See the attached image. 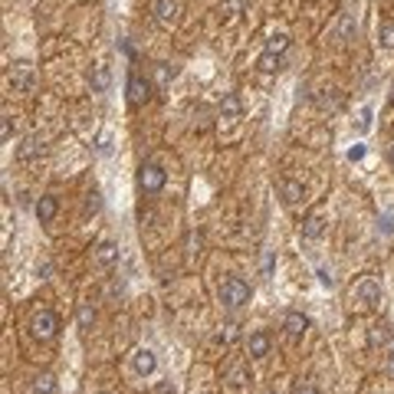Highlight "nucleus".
Instances as JSON below:
<instances>
[{
	"mask_svg": "<svg viewBox=\"0 0 394 394\" xmlns=\"http://www.w3.org/2000/svg\"><path fill=\"white\" fill-rule=\"evenodd\" d=\"M221 302L227 309H240V306H246L250 302V296H253V289H250V283L246 280H240V276H227L221 283Z\"/></svg>",
	"mask_w": 394,
	"mask_h": 394,
	"instance_id": "1",
	"label": "nucleus"
},
{
	"mask_svg": "<svg viewBox=\"0 0 394 394\" xmlns=\"http://www.w3.org/2000/svg\"><path fill=\"white\" fill-rule=\"evenodd\" d=\"M352 296H355V302H361L365 309H378L382 306V283H378L375 276H361L355 283V289H352Z\"/></svg>",
	"mask_w": 394,
	"mask_h": 394,
	"instance_id": "2",
	"label": "nucleus"
},
{
	"mask_svg": "<svg viewBox=\"0 0 394 394\" xmlns=\"http://www.w3.org/2000/svg\"><path fill=\"white\" fill-rule=\"evenodd\" d=\"M164 181H168V174H164V168L155 164V161H145V164L138 168V187H142L145 194H158L161 187H164Z\"/></svg>",
	"mask_w": 394,
	"mask_h": 394,
	"instance_id": "3",
	"label": "nucleus"
},
{
	"mask_svg": "<svg viewBox=\"0 0 394 394\" xmlns=\"http://www.w3.org/2000/svg\"><path fill=\"white\" fill-rule=\"evenodd\" d=\"M30 329H33V335H37L40 342H49V339H56V332H60V316L49 312V309H40L37 316L30 319Z\"/></svg>",
	"mask_w": 394,
	"mask_h": 394,
	"instance_id": "4",
	"label": "nucleus"
},
{
	"mask_svg": "<svg viewBox=\"0 0 394 394\" xmlns=\"http://www.w3.org/2000/svg\"><path fill=\"white\" fill-rule=\"evenodd\" d=\"M151 13H155V24L174 26L178 17H181V0H155V3H151Z\"/></svg>",
	"mask_w": 394,
	"mask_h": 394,
	"instance_id": "5",
	"label": "nucleus"
},
{
	"mask_svg": "<svg viewBox=\"0 0 394 394\" xmlns=\"http://www.w3.org/2000/svg\"><path fill=\"white\" fill-rule=\"evenodd\" d=\"M148 98H151V83H148L145 76L132 73V76H128V102L138 109V105H145Z\"/></svg>",
	"mask_w": 394,
	"mask_h": 394,
	"instance_id": "6",
	"label": "nucleus"
},
{
	"mask_svg": "<svg viewBox=\"0 0 394 394\" xmlns=\"http://www.w3.org/2000/svg\"><path fill=\"white\" fill-rule=\"evenodd\" d=\"M10 86L17 89V92H30V89H33V66H30L26 60L13 62V69H10Z\"/></svg>",
	"mask_w": 394,
	"mask_h": 394,
	"instance_id": "7",
	"label": "nucleus"
},
{
	"mask_svg": "<svg viewBox=\"0 0 394 394\" xmlns=\"http://www.w3.org/2000/svg\"><path fill=\"white\" fill-rule=\"evenodd\" d=\"M132 368H135V375L148 378V375H155V368H158V358H155L151 348H138L135 355H132Z\"/></svg>",
	"mask_w": 394,
	"mask_h": 394,
	"instance_id": "8",
	"label": "nucleus"
},
{
	"mask_svg": "<svg viewBox=\"0 0 394 394\" xmlns=\"http://www.w3.org/2000/svg\"><path fill=\"white\" fill-rule=\"evenodd\" d=\"M270 332H263V329H257V332H250V339H246V352H250V358H266L270 355Z\"/></svg>",
	"mask_w": 394,
	"mask_h": 394,
	"instance_id": "9",
	"label": "nucleus"
},
{
	"mask_svg": "<svg viewBox=\"0 0 394 394\" xmlns=\"http://www.w3.org/2000/svg\"><path fill=\"white\" fill-rule=\"evenodd\" d=\"M283 329L289 339H302V335L309 332V316H302V312H286Z\"/></svg>",
	"mask_w": 394,
	"mask_h": 394,
	"instance_id": "10",
	"label": "nucleus"
},
{
	"mask_svg": "<svg viewBox=\"0 0 394 394\" xmlns=\"http://www.w3.org/2000/svg\"><path fill=\"white\" fill-rule=\"evenodd\" d=\"M280 197H283V204H299L302 197H306V187H302V181H293V178H286V181H280Z\"/></svg>",
	"mask_w": 394,
	"mask_h": 394,
	"instance_id": "11",
	"label": "nucleus"
},
{
	"mask_svg": "<svg viewBox=\"0 0 394 394\" xmlns=\"http://www.w3.org/2000/svg\"><path fill=\"white\" fill-rule=\"evenodd\" d=\"M221 119H227V122H237L240 119V112H243V102H240V96L237 92H227V96L221 98Z\"/></svg>",
	"mask_w": 394,
	"mask_h": 394,
	"instance_id": "12",
	"label": "nucleus"
},
{
	"mask_svg": "<svg viewBox=\"0 0 394 394\" xmlns=\"http://www.w3.org/2000/svg\"><path fill=\"white\" fill-rule=\"evenodd\" d=\"M56 214H60V200H56L53 194H43V197H40V200H37V217H40V223H49L53 217H56Z\"/></svg>",
	"mask_w": 394,
	"mask_h": 394,
	"instance_id": "13",
	"label": "nucleus"
},
{
	"mask_svg": "<svg viewBox=\"0 0 394 394\" xmlns=\"http://www.w3.org/2000/svg\"><path fill=\"white\" fill-rule=\"evenodd\" d=\"M89 83H92V92H105L109 83H112L109 66H105V62H96V66H92V73H89Z\"/></svg>",
	"mask_w": 394,
	"mask_h": 394,
	"instance_id": "14",
	"label": "nucleus"
},
{
	"mask_svg": "<svg viewBox=\"0 0 394 394\" xmlns=\"http://www.w3.org/2000/svg\"><path fill=\"white\" fill-rule=\"evenodd\" d=\"M96 259L102 266H115L119 263V243H112V240H102L96 246Z\"/></svg>",
	"mask_w": 394,
	"mask_h": 394,
	"instance_id": "15",
	"label": "nucleus"
},
{
	"mask_svg": "<svg viewBox=\"0 0 394 394\" xmlns=\"http://www.w3.org/2000/svg\"><path fill=\"white\" fill-rule=\"evenodd\" d=\"M322 234H325V217L322 214H309L306 223H302V237L306 240H319Z\"/></svg>",
	"mask_w": 394,
	"mask_h": 394,
	"instance_id": "16",
	"label": "nucleus"
},
{
	"mask_svg": "<svg viewBox=\"0 0 394 394\" xmlns=\"http://www.w3.org/2000/svg\"><path fill=\"white\" fill-rule=\"evenodd\" d=\"M257 66H259V73H276V69H283V56H276V53H266V49H263Z\"/></svg>",
	"mask_w": 394,
	"mask_h": 394,
	"instance_id": "17",
	"label": "nucleus"
},
{
	"mask_svg": "<svg viewBox=\"0 0 394 394\" xmlns=\"http://www.w3.org/2000/svg\"><path fill=\"white\" fill-rule=\"evenodd\" d=\"M174 76H178V66H174V62H158V66H155V83H158V86H171Z\"/></svg>",
	"mask_w": 394,
	"mask_h": 394,
	"instance_id": "18",
	"label": "nucleus"
},
{
	"mask_svg": "<svg viewBox=\"0 0 394 394\" xmlns=\"http://www.w3.org/2000/svg\"><path fill=\"white\" fill-rule=\"evenodd\" d=\"M76 322H79V329H83V332H89V329L96 325V309L89 306V302H83V306L76 309Z\"/></svg>",
	"mask_w": 394,
	"mask_h": 394,
	"instance_id": "19",
	"label": "nucleus"
},
{
	"mask_svg": "<svg viewBox=\"0 0 394 394\" xmlns=\"http://www.w3.org/2000/svg\"><path fill=\"white\" fill-rule=\"evenodd\" d=\"M368 342H371V345H384V342H391V325H388V322H378V325H371Z\"/></svg>",
	"mask_w": 394,
	"mask_h": 394,
	"instance_id": "20",
	"label": "nucleus"
},
{
	"mask_svg": "<svg viewBox=\"0 0 394 394\" xmlns=\"http://www.w3.org/2000/svg\"><path fill=\"white\" fill-rule=\"evenodd\" d=\"M223 382L230 384L234 391H243L246 384H250V378H246V371H243V368H230V371H227V378H223Z\"/></svg>",
	"mask_w": 394,
	"mask_h": 394,
	"instance_id": "21",
	"label": "nucleus"
},
{
	"mask_svg": "<svg viewBox=\"0 0 394 394\" xmlns=\"http://www.w3.org/2000/svg\"><path fill=\"white\" fill-rule=\"evenodd\" d=\"M286 49H289V37H286V33H273V37L266 40V53H276V56H283Z\"/></svg>",
	"mask_w": 394,
	"mask_h": 394,
	"instance_id": "22",
	"label": "nucleus"
},
{
	"mask_svg": "<svg viewBox=\"0 0 394 394\" xmlns=\"http://www.w3.org/2000/svg\"><path fill=\"white\" fill-rule=\"evenodd\" d=\"M33 394H56V378H53V375H37Z\"/></svg>",
	"mask_w": 394,
	"mask_h": 394,
	"instance_id": "23",
	"label": "nucleus"
},
{
	"mask_svg": "<svg viewBox=\"0 0 394 394\" xmlns=\"http://www.w3.org/2000/svg\"><path fill=\"white\" fill-rule=\"evenodd\" d=\"M378 43H382L384 49H394V20H384V24L378 26Z\"/></svg>",
	"mask_w": 394,
	"mask_h": 394,
	"instance_id": "24",
	"label": "nucleus"
},
{
	"mask_svg": "<svg viewBox=\"0 0 394 394\" xmlns=\"http://www.w3.org/2000/svg\"><path fill=\"white\" fill-rule=\"evenodd\" d=\"M243 10H246V0H221V13L223 17H230V20L240 17Z\"/></svg>",
	"mask_w": 394,
	"mask_h": 394,
	"instance_id": "25",
	"label": "nucleus"
},
{
	"mask_svg": "<svg viewBox=\"0 0 394 394\" xmlns=\"http://www.w3.org/2000/svg\"><path fill=\"white\" fill-rule=\"evenodd\" d=\"M237 335H240V329H237L234 322H227V325H221V332H217V342L230 345V342H237Z\"/></svg>",
	"mask_w": 394,
	"mask_h": 394,
	"instance_id": "26",
	"label": "nucleus"
},
{
	"mask_svg": "<svg viewBox=\"0 0 394 394\" xmlns=\"http://www.w3.org/2000/svg\"><path fill=\"white\" fill-rule=\"evenodd\" d=\"M355 33H358V26H355V20H352V13H342V40L345 43H352Z\"/></svg>",
	"mask_w": 394,
	"mask_h": 394,
	"instance_id": "27",
	"label": "nucleus"
},
{
	"mask_svg": "<svg viewBox=\"0 0 394 394\" xmlns=\"http://www.w3.org/2000/svg\"><path fill=\"white\" fill-rule=\"evenodd\" d=\"M37 151H43V145H40L37 138H26V145L20 148V151H17V158H20V161H26V158H33Z\"/></svg>",
	"mask_w": 394,
	"mask_h": 394,
	"instance_id": "28",
	"label": "nucleus"
},
{
	"mask_svg": "<svg viewBox=\"0 0 394 394\" xmlns=\"http://www.w3.org/2000/svg\"><path fill=\"white\" fill-rule=\"evenodd\" d=\"M316 102H319V109H335L342 102V96H339V89H332V96H319Z\"/></svg>",
	"mask_w": 394,
	"mask_h": 394,
	"instance_id": "29",
	"label": "nucleus"
},
{
	"mask_svg": "<svg viewBox=\"0 0 394 394\" xmlns=\"http://www.w3.org/2000/svg\"><path fill=\"white\" fill-rule=\"evenodd\" d=\"M0 138H3V145L13 138V119H10V115H3V119H0Z\"/></svg>",
	"mask_w": 394,
	"mask_h": 394,
	"instance_id": "30",
	"label": "nucleus"
},
{
	"mask_svg": "<svg viewBox=\"0 0 394 394\" xmlns=\"http://www.w3.org/2000/svg\"><path fill=\"white\" fill-rule=\"evenodd\" d=\"M98 207H102V200H98V194H96V191H92V194L86 197V214H96Z\"/></svg>",
	"mask_w": 394,
	"mask_h": 394,
	"instance_id": "31",
	"label": "nucleus"
},
{
	"mask_svg": "<svg viewBox=\"0 0 394 394\" xmlns=\"http://www.w3.org/2000/svg\"><path fill=\"white\" fill-rule=\"evenodd\" d=\"M368 128H371V109L365 105V109H361V122H358V132H368Z\"/></svg>",
	"mask_w": 394,
	"mask_h": 394,
	"instance_id": "32",
	"label": "nucleus"
},
{
	"mask_svg": "<svg viewBox=\"0 0 394 394\" xmlns=\"http://www.w3.org/2000/svg\"><path fill=\"white\" fill-rule=\"evenodd\" d=\"M319 283H322V286H329V289H332V286H335L332 273H329V270H319Z\"/></svg>",
	"mask_w": 394,
	"mask_h": 394,
	"instance_id": "33",
	"label": "nucleus"
},
{
	"mask_svg": "<svg viewBox=\"0 0 394 394\" xmlns=\"http://www.w3.org/2000/svg\"><path fill=\"white\" fill-rule=\"evenodd\" d=\"M293 394H322V391L316 388V384H299V388H296Z\"/></svg>",
	"mask_w": 394,
	"mask_h": 394,
	"instance_id": "34",
	"label": "nucleus"
},
{
	"mask_svg": "<svg viewBox=\"0 0 394 394\" xmlns=\"http://www.w3.org/2000/svg\"><path fill=\"white\" fill-rule=\"evenodd\" d=\"M273 263H276V257H273V253H266V257H263V273H266V276L273 273Z\"/></svg>",
	"mask_w": 394,
	"mask_h": 394,
	"instance_id": "35",
	"label": "nucleus"
},
{
	"mask_svg": "<svg viewBox=\"0 0 394 394\" xmlns=\"http://www.w3.org/2000/svg\"><path fill=\"white\" fill-rule=\"evenodd\" d=\"M348 158H352V161H361V158H365V148H361V145H355V148H352V151H348Z\"/></svg>",
	"mask_w": 394,
	"mask_h": 394,
	"instance_id": "36",
	"label": "nucleus"
},
{
	"mask_svg": "<svg viewBox=\"0 0 394 394\" xmlns=\"http://www.w3.org/2000/svg\"><path fill=\"white\" fill-rule=\"evenodd\" d=\"M155 394H174V388H171V384H158V388H155Z\"/></svg>",
	"mask_w": 394,
	"mask_h": 394,
	"instance_id": "37",
	"label": "nucleus"
},
{
	"mask_svg": "<svg viewBox=\"0 0 394 394\" xmlns=\"http://www.w3.org/2000/svg\"><path fill=\"white\" fill-rule=\"evenodd\" d=\"M388 158H391V164H394V142H391V148H388Z\"/></svg>",
	"mask_w": 394,
	"mask_h": 394,
	"instance_id": "38",
	"label": "nucleus"
},
{
	"mask_svg": "<svg viewBox=\"0 0 394 394\" xmlns=\"http://www.w3.org/2000/svg\"><path fill=\"white\" fill-rule=\"evenodd\" d=\"M98 394H109V391H98Z\"/></svg>",
	"mask_w": 394,
	"mask_h": 394,
	"instance_id": "39",
	"label": "nucleus"
}]
</instances>
